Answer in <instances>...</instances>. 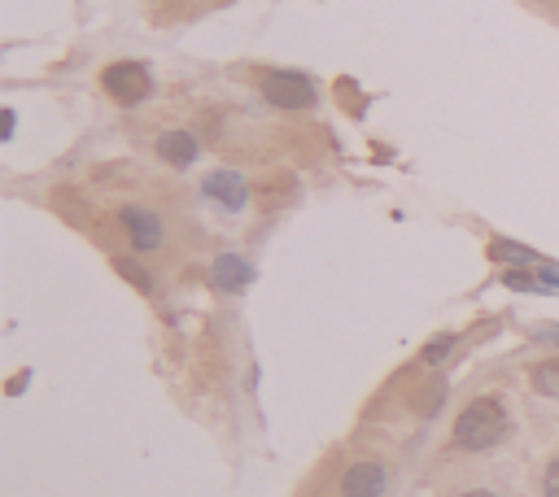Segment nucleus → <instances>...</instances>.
<instances>
[{"instance_id": "1", "label": "nucleus", "mask_w": 559, "mask_h": 497, "mask_svg": "<svg viewBox=\"0 0 559 497\" xmlns=\"http://www.w3.org/2000/svg\"><path fill=\"white\" fill-rule=\"evenodd\" d=\"M503 436H507L503 402H498V397H477V402H468L459 410L450 441H455V450H463V454H481V450H494Z\"/></svg>"}, {"instance_id": "2", "label": "nucleus", "mask_w": 559, "mask_h": 497, "mask_svg": "<svg viewBox=\"0 0 559 497\" xmlns=\"http://www.w3.org/2000/svg\"><path fill=\"white\" fill-rule=\"evenodd\" d=\"M263 101L276 109H306L315 105V79L302 70H271L263 75Z\"/></svg>"}, {"instance_id": "3", "label": "nucleus", "mask_w": 559, "mask_h": 497, "mask_svg": "<svg viewBox=\"0 0 559 497\" xmlns=\"http://www.w3.org/2000/svg\"><path fill=\"white\" fill-rule=\"evenodd\" d=\"M101 88L110 92V101H118V105H140L149 96V88H153L149 66L145 62H114V66H105Z\"/></svg>"}, {"instance_id": "4", "label": "nucleus", "mask_w": 559, "mask_h": 497, "mask_svg": "<svg viewBox=\"0 0 559 497\" xmlns=\"http://www.w3.org/2000/svg\"><path fill=\"white\" fill-rule=\"evenodd\" d=\"M118 223H123V232L127 240H132L136 249H158L162 240H166V227H162V218L149 210V205H123L118 210Z\"/></svg>"}, {"instance_id": "5", "label": "nucleus", "mask_w": 559, "mask_h": 497, "mask_svg": "<svg viewBox=\"0 0 559 497\" xmlns=\"http://www.w3.org/2000/svg\"><path fill=\"white\" fill-rule=\"evenodd\" d=\"M389 471L380 463H350L341 476V497H385Z\"/></svg>"}, {"instance_id": "6", "label": "nucleus", "mask_w": 559, "mask_h": 497, "mask_svg": "<svg viewBox=\"0 0 559 497\" xmlns=\"http://www.w3.org/2000/svg\"><path fill=\"white\" fill-rule=\"evenodd\" d=\"M201 192H206L210 201H219L223 210H245L249 205V184H245L241 171H210Z\"/></svg>"}, {"instance_id": "7", "label": "nucleus", "mask_w": 559, "mask_h": 497, "mask_svg": "<svg viewBox=\"0 0 559 497\" xmlns=\"http://www.w3.org/2000/svg\"><path fill=\"white\" fill-rule=\"evenodd\" d=\"M210 284L223 288V293H245V288L254 284V266L245 258H236V253H219V258L210 262Z\"/></svg>"}, {"instance_id": "8", "label": "nucleus", "mask_w": 559, "mask_h": 497, "mask_svg": "<svg viewBox=\"0 0 559 497\" xmlns=\"http://www.w3.org/2000/svg\"><path fill=\"white\" fill-rule=\"evenodd\" d=\"M158 157L166 166H175V171H188V166L197 162V140L188 136V131H162L158 136Z\"/></svg>"}, {"instance_id": "9", "label": "nucleus", "mask_w": 559, "mask_h": 497, "mask_svg": "<svg viewBox=\"0 0 559 497\" xmlns=\"http://www.w3.org/2000/svg\"><path fill=\"white\" fill-rule=\"evenodd\" d=\"M507 288H525V293H559V271L538 266V271H503Z\"/></svg>"}, {"instance_id": "10", "label": "nucleus", "mask_w": 559, "mask_h": 497, "mask_svg": "<svg viewBox=\"0 0 559 497\" xmlns=\"http://www.w3.org/2000/svg\"><path fill=\"white\" fill-rule=\"evenodd\" d=\"M490 262H516V271H525V266H542L538 253L511 245V240H494V245H490Z\"/></svg>"}, {"instance_id": "11", "label": "nucleus", "mask_w": 559, "mask_h": 497, "mask_svg": "<svg viewBox=\"0 0 559 497\" xmlns=\"http://www.w3.org/2000/svg\"><path fill=\"white\" fill-rule=\"evenodd\" d=\"M529 380H533V393H542V397H559V358L538 362Z\"/></svg>"}, {"instance_id": "12", "label": "nucleus", "mask_w": 559, "mask_h": 497, "mask_svg": "<svg viewBox=\"0 0 559 497\" xmlns=\"http://www.w3.org/2000/svg\"><path fill=\"white\" fill-rule=\"evenodd\" d=\"M455 345H459V336H450V332H446V336H437V341H433V345H428L424 354H420V362H424V367H433V362H442V358H446Z\"/></svg>"}, {"instance_id": "13", "label": "nucleus", "mask_w": 559, "mask_h": 497, "mask_svg": "<svg viewBox=\"0 0 559 497\" xmlns=\"http://www.w3.org/2000/svg\"><path fill=\"white\" fill-rule=\"evenodd\" d=\"M118 271H123V275H127V280H132V284L140 288V293H149V271H145V266H136V262H127V258H118Z\"/></svg>"}, {"instance_id": "14", "label": "nucleus", "mask_w": 559, "mask_h": 497, "mask_svg": "<svg viewBox=\"0 0 559 497\" xmlns=\"http://www.w3.org/2000/svg\"><path fill=\"white\" fill-rule=\"evenodd\" d=\"M542 493L546 497H559V454L546 463V476H542Z\"/></svg>"}, {"instance_id": "15", "label": "nucleus", "mask_w": 559, "mask_h": 497, "mask_svg": "<svg viewBox=\"0 0 559 497\" xmlns=\"http://www.w3.org/2000/svg\"><path fill=\"white\" fill-rule=\"evenodd\" d=\"M533 336H542V341H555V345H559V327H555V323H542V327H533Z\"/></svg>"}, {"instance_id": "16", "label": "nucleus", "mask_w": 559, "mask_h": 497, "mask_svg": "<svg viewBox=\"0 0 559 497\" xmlns=\"http://www.w3.org/2000/svg\"><path fill=\"white\" fill-rule=\"evenodd\" d=\"M459 497H498V493H490V489H472V493H459Z\"/></svg>"}]
</instances>
